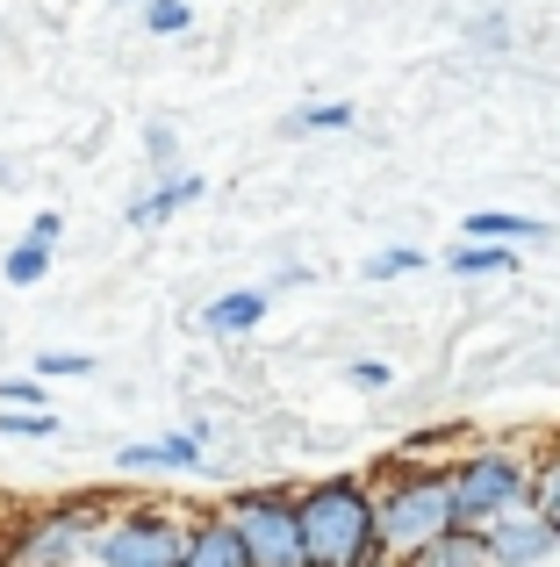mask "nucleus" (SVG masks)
<instances>
[{
	"instance_id": "a211bd4d",
	"label": "nucleus",
	"mask_w": 560,
	"mask_h": 567,
	"mask_svg": "<svg viewBox=\"0 0 560 567\" xmlns=\"http://www.w3.org/2000/svg\"><path fill=\"white\" fill-rule=\"evenodd\" d=\"M352 123V109L345 101H331V109H302V115H288V130H345Z\"/></svg>"
},
{
	"instance_id": "f3484780",
	"label": "nucleus",
	"mask_w": 560,
	"mask_h": 567,
	"mask_svg": "<svg viewBox=\"0 0 560 567\" xmlns=\"http://www.w3.org/2000/svg\"><path fill=\"white\" fill-rule=\"evenodd\" d=\"M0 431H8V439H51V416L43 410H0Z\"/></svg>"
},
{
	"instance_id": "b1692460",
	"label": "nucleus",
	"mask_w": 560,
	"mask_h": 567,
	"mask_svg": "<svg viewBox=\"0 0 560 567\" xmlns=\"http://www.w3.org/2000/svg\"><path fill=\"white\" fill-rule=\"evenodd\" d=\"M58 230H65V223H58V216H51V208H43V216H37V223H29V245H43V251H51V245H58Z\"/></svg>"
},
{
	"instance_id": "423d86ee",
	"label": "nucleus",
	"mask_w": 560,
	"mask_h": 567,
	"mask_svg": "<svg viewBox=\"0 0 560 567\" xmlns=\"http://www.w3.org/2000/svg\"><path fill=\"white\" fill-rule=\"evenodd\" d=\"M86 525H94V511L86 503H65V511L37 517V525L22 532V546L8 554V567H72V554H80Z\"/></svg>"
},
{
	"instance_id": "2eb2a0df",
	"label": "nucleus",
	"mask_w": 560,
	"mask_h": 567,
	"mask_svg": "<svg viewBox=\"0 0 560 567\" xmlns=\"http://www.w3.org/2000/svg\"><path fill=\"white\" fill-rule=\"evenodd\" d=\"M43 274H51V251L43 245H14L8 251V280L14 288H29V280H43Z\"/></svg>"
},
{
	"instance_id": "dca6fc26",
	"label": "nucleus",
	"mask_w": 560,
	"mask_h": 567,
	"mask_svg": "<svg viewBox=\"0 0 560 567\" xmlns=\"http://www.w3.org/2000/svg\"><path fill=\"white\" fill-rule=\"evenodd\" d=\"M417 266H424V251L395 245V251H374V259H366V280H395V274H417Z\"/></svg>"
},
{
	"instance_id": "7ed1b4c3",
	"label": "nucleus",
	"mask_w": 560,
	"mask_h": 567,
	"mask_svg": "<svg viewBox=\"0 0 560 567\" xmlns=\"http://www.w3.org/2000/svg\"><path fill=\"white\" fill-rule=\"evenodd\" d=\"M446 503H453V525L481 532V525H496L504 511H518V503H525V467L510 453H475L446 482Z\"/></svg>"
},
{
	"instance_id": "4be33fe9",
	"label": "nucleus",
	"mask_w": 560,
	"mask_h": 567,
	"mask_svg": "<svg viewBox=\"0 0 560 567\" xmlns=\"http://www.w3.org/2000/svg\"><path fill=\"white\" fill-rule=\"evenodd\" d=\"M43 374H86V367H94V360H80V352H43Z\"/></svg>"
},
{
	"instance_id": "9b49d317",
	"label": "nucleus",
	"mask_w": 560,
	"mask_h": 567,
	"mask_svg": "<svg viewBox=\"0 0 560 567\" xmlns=\"http://www.w3.org/2000/svg\"><path fill=\"white\" fill-rule=\"evenodd\" d=\"M173 567H245V554H238V539H230V525L216 517V525L187 532V546H180V560H173Z\"/></svg>"
},
{
	"instance_id": "6e6552de",
	"label": "nucleus",
	"mask_w": 560,
	"mask_h": 567,
	"mask_svg": "<svg viewBox=\"0 0 560 567\" xmlns=\"http://www.w3.org/2000/svg\"><path fill=\"white\" fill-rule=\"evenodd\" d=\"M409 567H496V554H489V539H481V532L446 525L438 539H424L417 554H409Z\"/></svg>"
},
{
	"instance_id": "9d476101",
	"label": "nucleus",
	"mask_w": 560,
	"mask_h": 567,
	"mask_svg": "<svg viewBox=\"0 0 560 567\" xmlns=\"http://www.w3.org/2000/svg\"><path fill=\"white\" fill-rule=\"evenodd\" d=\"M259 317H267V295H259V288H238V295H224V302H209V309H201V323H209L216 338L259 331Z\"/></svg>"
},
{
	"instance_id": "f03ea898",
	"label": "nucleus",
	"mask_w": 560,
	"mask_h": 567,
	"mask_svg": "<svg viewBox=\"0 0 560 567\" xmlns=\"http://www.w3.org/2000/svg\"><path fill=\"white\" fill-rule=\"evenodd\" d=\"M224 525H230V539H238L245 567H309L302 560V525H294L288 496H238Z\"/></svg>"
},
{
	"instance_id": "412c9836",
	"label": "nucleus",
	"mask_w": 560,
	"mask_h": 567,
	"mask_svg": "<svg viewBox=\"0 0 560 567\" xmlns=\"http://www.w3.org/2000/svg\"><path fill=\"white\" fill-rule=\"evenodd\" d=\"M0 402H8V410H37L43 388H37V381H0Z\"/></svg>"
},
{
	"instance_id": "ddd939ff",
	"label": "nucleus",
	"mask_w": 560,
	"mask_h": 567,
	"mask_svg": "<svg viewBox=\"0 0 560 567\" xmlns=\"http://www.w3.org/2000/svg\"><path fill=\"white\" fill-rule=\"evenodd\" d=\"M195 194H201V173H180V181H166L158 194H144V202L129 208V223H137V230H152V223H166V216H173V208H187Z\"/></svg>"
},
{
	"instance_id": "5701e85b",
	"label": "nucleus",
	"mask_w": 560,
	"mask_h": 567,
	"mask_svg": "<svg viewBox=\"0 0 560 567\" xmlns=\"http://www.w3.org/2000/svg\"><path fill=\"white\" fill-rule=\"evenodd\" d=\"M345 374H352V381H360V388H388V367H381V360H352V367H345Z\"/></svg>"
},
{
	"instance_id": "4468645a",
	"label": "nucleus",
	"mask_w": 560,
	"mask_h": 567,
	"mask_svg": "<svg viewBox=\"0 0 560 567\" xmlns=\"http://www.w3.org/2000/svg\"><path fill=\"white\" fill-rule=\"evenodd\" d=\"M453 274H510V251L504 245H467V251H453Z\"/></svg>"
},
{
	"instance_id": "f8f14e48",
	"label": "nucleus",
	"mask_w": 560,
	"mask_h": 567,
	"mask_svg": "<svg viewBox=\"0 0 560 567\" xmlns=\"http://www.w3.org/2000/svg\"><path fill=\"white\" fill-rule=\"evenodd\" d=\"M460 230L475 237V245H510V237H547V223L539 216H510V208H475Z\"/></svg>"
},
{
	"instance_id": "1a4fd4ad",
	"label": "nucleus",
	"mask_w": 560,
	"mask_h": 567,
	"mask_svg": "<svg viewBox=\"0 0 560 567\" xmlns=\"http://www.w3.org/2000/svg\"><path fill=\"white\" fill-rule=\"evenodd\" d=\"M115 467L129 474H152V467H201V431H173V439H144V445H123Z\"/></svg>"
},
{
	"instance_id": "f257e3e1",
	"label": "nucleus",
	"mask_w": 560,
	"mask_h": 567,
	"mask_svg": "<svg viewBox=\"0 0 560 567\" xmlns=\"http://www.w3.org/2000/svg\"><path fill=\"white\" fill-rule=\"evenodd\" d=\"M294 525L309 567H366L374 554V496L360 482H317L294 503Z\"/></svg>"
},
{
	"instance_id": "aec40b11",
	"label": "nucleus",
	"mask_w": 560,
	"mask_h": 567,
	"mask_svg": "<svg viewBox=\"0 0 560 567\" xmlns=\"http://www.w3.org/2000/svg\"><path fill=\"white\" fill-rule=\"evenodd\" d=\"M539 517L553 525V546H560V460H553L547 474H539Z\"/></svg>"
},
{
	"instance_id": "0eeeda50",
	"label": "nucleus",
	"mask_w": 560,
	"mask_h": 567,
	"mask_svg": "<svg viewBox=\"0 0 560 567\" xmlns=\"http://www.w3.org/2000/svg\"><path fill=\"white\" fill-rule=\"evenodd\" d=\"M481 539H489L496 567H547L560 554V546H553V525L539 511H525V503H518V511H504L489 532H481Z\"/></svg>"
},
{
	"instance_id": "39448f33",
	"label": "nucleus",
	"mask_w": 560,
	"mask_h": 567,
	"mask_svg": "<svg viewBox=\"0 0 560 567\" xmlns=\"http://www.w3.org/2000/svg\"><path fill=\"white\" fill-rule=\"evenodd\" d=\"M187 546V532L158 511H129L94 539V567H173Z\"/></svg>"
},
{
	"instance_id": "20e7f679",
	"label": "nucleus",
	"mask_w": 560,
	"mask_h": 567,
	"mask_svg": "<svg viewBox=\"0 0 560 567\" xmlns=\"http://www.w3.org/2000/svg\"><path fill=\"white\" fill-rule=\"evenodd\" d=\"M453 525V503H446V482H403L388 503H374V546H409L417 554L424 539Z\"/></svg>"
},
{
	"instance_id": "6ab92c4d",
	"label": "nucleus",
	"mask_w": 560,
	"mask_h": 567,
	"mask_svg": "<svg viewBox=\"0 0 560 567\" xmlns=\"http://www.w3.org/2000/svg\"><path fill=\"white\" fill-rule=\"evenodd\" d=\"M144 22H152L158 37H180V29H187V0H152V8H144Z\"/></svg>"
}]
</instances>
